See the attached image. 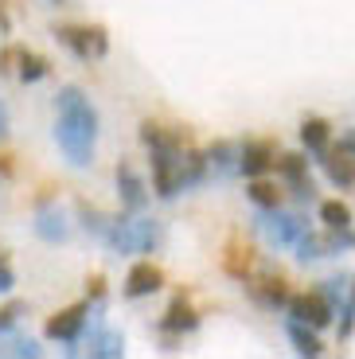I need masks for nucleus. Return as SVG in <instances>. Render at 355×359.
<instances>
[{"instance_id":"obj_2","label":"nucleus","mask_w":355,"mask_h":359,"mask_svg":"<svg viewBox=\"0 0 355 359\" xmlns=\"http://www.w3.org/2000/svg\"><path fill=\"white\" fill-rule=\"evenodd\" d=\"M152 184L160 199H176L184 191V153L180 149H152Z\"/></svg>"},{"instance_id":"obj_16","label":"nucleus","mask_w":355,"mask_h":359,"mask_svg":"<svg viewBox=\"0 0 355 359\" xmlns=\"http://www.w3.org/2000/svg\"><path fill=\"white\" fill-rule=\"evenodd\" d=\"M301 144L309 149V153H328L332 144V126L324 121V117H304L301 121Z\"/></svg>"},{"instance_id":"obj_15","label":"nucleus","mask_w":355,"mask_h":359,"mask_svg":"<svg viewBox=\"0 0 355 359\" xmlns=\"http://www.w3.org/2000/svg\"><path fill=\"white\" fill-rule=\"evenodd\" d=\"M36 234L43 238V243H62V238L71 234L67 215H62L59 207H39L36 211Z\"/></svg>"},{"instance_id":"obj_6","label":"nucleus","mask_w":355,"mask_h":359,"mask_svg":"<svg viewBox=\"0 0 355 359\" xmlns=\"http://www.w3.org/2000/svg\"><path fill=\"white\" fill-rule=\"evenodd\" d=\"M289 316L312 324V328H328L332 316H336V305H332L320 289L316 293H297V297H289Z\"/></svg>"},{"instance_id":"obj_30","label":"nucleus","mask_w":355,"mask_h":359,"mask_svg":"<svg viewBox=\"0 0 355 359\" xmlns=\"http://www.w3.org/2000/svg\"><path fill=\"white\" fill-rule=\"evenodd\" d=\"M12 355H27V359H39V344L36 340H16Z\"/></svg>"},{"instance_id":"obj_3","label":"nucleus","mask_w":355,"mask_h":359,"mask_svg":"<svg viewBox=\"0 0 355 359\" xmlns=\"http://www.w3.org/2000/svg\"><path fill=\"white\" fill-rule=\"evenodd\" d=\"M55 109H59L62 121H71V126L86 129L90 137H98V114H94L90 98L82 94L79 86H62L59 94H55Z\"/></svg>"},{"instance_id":"obj_22","label":"nucleus","mask_w":355,"mask_h":359,"mask_svg":"<svg viewBox=\"0 0 355 359\" xmlns=\"http://www.w3.org/2000/svg\"><path fill=\"white\" fill-rule=\"evenodd\" d=\"M227 273L231 278H239V281H246V273H250V266H254V250L250 246H239V243H231V250H227Z\"/></svg>"},{"instance_id":"obj_9","label":"nucleus","mask_w":355,"mask_h":359,"mask_svg":"<svg viewBox=\"0 0 355 359\" xmlns=\"http://www.w3.org/2000/svg\"><path fill=\"white\" fill-rule=\"evenodd\" d=\"M117 196H121V207L133 211V215L149 207V188H145V180L129 164H117Z\"/></svg>"},{"instance_id":"obj_8","label":"nucleus","mask_w":355,"mask_h":359,"mask_svg":"<svg viewBox=\"0 0 355 359\" xmlns=\"http://www.w3.org/2000/svg\"><path fill=\"white\" fill-rule=\"evenodd\" d=\"M86 316H90V305H71L62 309V313H55L51 320H47V340H62V344H74L82 336V328H86Z\"/></svg>"},{"instance_id":"obj_11","label":"nucleus","mask_w":355,"mask_h":359,"mask_svg":"<svg viewBox=\"0 0 355 359\" xmlns=\"http://www.w3.org/2000/svg\"><path fill=\"white\" fill-rule=\"evenodd\" d=\"M320 164H324V176H328L336 188H351L355 184V153H347L344 144L320 153Z\"/></svg>"},{"instance_id":"obj_24","label":"nucleus","mask_w":355,"mask_h":359,"mask_svg":"<svg viewBox=\"0 0 355 359\" xmlns=\"http://www.w3.org/2000/svg\"><path fill=\"white\" fill-rule=\"evenodd\" d=\"M239 156H242V149L234 153V149H231L227 141H219V144L211 149V153H207V161H211L215 176H227V172H234V168H239Z\"/></svg>"},{"instance_id":"obj_17","label":"nucleus","mask_w":355,"mask_h":359,"mask_svg":"<svg viewBox=\"0 0 355 359\" xmlns=\"http://www.w3.org/2000/svg\"><path fill=\"white\" fill-rule=\"evenodd\" d=\"M196 324H199V320H196V313L187 309V301H184V297H176V301H172V309L164 313V320H160V332L180 336V332H192Z\"/></svg>"},{"instance_id":"obj_31","label":"nucleus","mask_w":355,"mask_h":359,"mask_svg":"<svg viewBox=\"0 0 355 359\" xmlns=\"http://www.w3.org/2000/svg\"><path fill=\"white\" fill-rule=\"evenodd\" d=\"M4 133H8V106L0 102V141H4Z\"/></svg>"},{"instance_id":"obj_25","label":"nucleus","mask_w":355,"mask_h":359,"mask_svg":"<svg viewBox=\"0 0 355 359\" xmlns=\"http://www.w3.org/2000/svg\"><path fill=\"white\" fill-rule=\"evenodd\" d=\"M79 219H82V226H86L90 234H94V238H102V243H106V234H109V223H114V219H106L98 211V207H86L82 203L79 207Z\"/></svg>"},{"instance_id":"obj_14","label":"nucleus","mask_w":355,"mask_h":359,"mask_svg":"<svg viewBox=\"0 0 355 359\" xmlns=\"http://www.w3.org/2000/svg\"><path fill=\"white\" fill-rule=\"evenodd\" d=\"M285 336L293 340L297 355H309V359H316L320 351H324V344L316 340V328H312V324H304V320H297V316H289V320H285Z\"/></svg>"},{"instance_id":"obj_4","label":"nucleus","mask_w":355,"mask_h":359,"mask_svg":"<svg viewBox=\"0 0 355 359\" xmlns=\"http://www.w3.org/2000/svg\"><path fill=\"white\" fill-rule=\"evenodd\" d=\"M55 141H59V149L67 153V161L74 164V168H90L94 164V137L86 133V129L71 126V121H55Z\"/></svg>"},{"instance_id":"obj_26","label":"nucleus","mask_w":355,"mask_h":359,"mask_svg":"<svg viewBox=\"0 0 355 359\" xmlns=\"http://www.w3.org/2000/svg\"><path fill=\"white\" fill-rule=\"evenodd\" d=\"M141 141L149 144V153H152V149H180V137L164 133V129L152 126V121H145V126H141Z\"/></svg>"},{"instance_id":"obj_32","label":"nucleus","mask_w":355,"mask_h":359,"mask_svg":"<svg viewBox=\"0 0 355 359\" xmlns=\"http://www.w3.org/2000/svg\"><path fill=\"white\" fill-rule=\"evenodd\" d=\"M340 144H344L347 153H355V129H347V133H344V137H340Z\"/></svg>"},{"instance_id":"obj_1","label":"nucleus","mask_w":355,"mask_h":359,"mask_svg":"<svg viewBox=\"0 0 355 359\" xmlns=\"http://www.w3.org/2000/svg\"><path fill=\"white\" fill-rule=\"evenodd\" d=\"M160 243V226L152 219H129V215H117L109 223L106 234V246L114 254H152V246Z\"/></svg>"},{"instance_id":"obj_34","label":"nucleus","mask_w":355,"mask_h":359,"mask_svg":"<svg viewBox=\"0 0 355 359\" xmlns=\"http://www.w3.org/2000/svg\"><path fill=\"white\" fill-rule=\"evenodd\" d=\"M55 4H62V0H55Z\"/></svg>"},{"instance_id":"obj_5","label":"nucleus","mask_w":355,"mask_h":359,"mask_svg":"<svg viewBox=\"0 0 355 359\" xmlns=\"http://www.w3.org/2000/svg\"><path fill=\"white\" fill-rule=\"evenodd\" d=\"M55 36H59V43L71 47L79 59H102V55L109 51V39H106L102 27H71L67 24V27H59Z\"/></svg>"},{"instance_id":"obj_20","label":"nucleus","mask_w":355,"mask_h":359,"mask_svg":"<svg viewBox=\"0 0 355 359\" xmlns=\"http://www.w3.org/2000/svg\"><path fill=\"white\" fill-rule=\"evenodd\" d=\"M246 196L254 199L262 211H274V207H281V188L277 184H269L266 176H257V180H250V188H246Z\"/></svg>"},{"instance_id":"obj_27","label":"nucleus","mask_w":355,"mask_h":359,"mask_svg":"<svg viewBox=\"0 0 355 359\" xmlns=\"http://www.w3.org/2000/svg\"><path fill=\"white\" fill-rule=\"evenodd\" d=\"M43 74H47V59H39L32 51L20 55V82H39Z\"/></svg>"},{"instance_id":"obj_29","label":"nucleus","mask_w":355,"mask_h":359,"mask_svg":"<svg viewBox=\"0 0 355 359\" xmlns=\"http://www.w3.org/2000/svg\"><path fill=\"white\" fill-rule=\"evenodd\" d=\"M12 285H16V273H12L8 258L0 254V293H12Z\"/></svg>"},{"instance_id":"obj_23","label":"nucleus","mask_w":355,"mask_h":359,"mask_svg":"<svg viewBox=\"0 0 355 359\" xmlns=\"http://www.w3.org/2000/svg\"><path fill=\"white\" fill-rule=\"evenodd\" d=\"M340 340H351L355 332V273L347 278V293H344V305H340Z\"/></svg>"},{"instance_id":"obj_12","label":"nucleus","mask_w":355,"mask_h":359,"mask_svg":"<svg viewBox=\"0 0 355 359\" xmlns=\"http://www.w3.org/2000/svg\"><path fill=\"white\" fill-rule=\"evenodd\" d=\"M160 285H164V273H160L152 262H137V266L129 269V278H125V297L141 301V297H152Z\"/></svg>"},{"instance_id":"obj_28","label":"nucleus","mask_w":355,"mask_h":359,"mask_svg":"<svg viewBox=\"0 0 355 359\" xmlns=\"http://www.w3.org/2000/svg\"><path fill=\"white\" fill-rule=\"evenodd\" d=\"M24 313H27V305H24V301H8V305L0 309V332H8V328H12V324H16Z\"/></svg>"},{"instance_id":"obj_18","label":"nucleus","mask_w":355,"mask_h":359,"mask_svg":"<svg viewBox=\"0 0 355 359\" xmlns=\"http://www.w3.org/2000/svg\"><path fill=\"white\" fill-rule=\"evenodd\" d=\"M90 355L94 359H121L125 336L121 332H90Z\"/></svg>"},{"instance_id":"obj_21","label":"nucleus","mask_w":355,"mask_h":359,"mask_svg":"<svg viewBox=\"0 0 355 359\" xmlns=\"http://www.w3.org/2000/svg\"><path fill=\"white\" fill-rule=\"evenodd\" d=\"M320 223L328 226V231H347L351 226V207L340 203V199H324L320 203Z\"/></svg>"},{"instance_id":"obj_13","label":"nucleus","mask_w":355,"mask_h":359,"mask_svg":"<svg viewBox=\"0 0 355 359\" xmlns=\"http://www.w3.org/2000/svg\"><path fill=\"white\" fill-rule=\"evenodd\" d=\"M277 168H281V176H285V184L293 188V196L301 199H312V184H309V161H304L301 153H285L281 161H277Z\"/></svg>"},{"instance_id":"obj_10","label":"nucleus","mask_w":355,"mask_h":359,"mask_svg":"<svg viewBox=\"0 0 355 359\" xmlns=\"http://www.w3.org/2000/svg\"><path fill=\"white\" fill-rule=\"evenodd\" d=\"M274 164H277V153H274V144H269V141H246V144H242L239 172H246V180L266 176Z\"/></svg>"},{"instance_id":"obj_7","label":"nucleus","mask_w":355,"mask_h":359,"mask_svg":"<svg viewBox=\"0 0 355 359\" xmlns=\"http://www.w3.org/2000/svg\"><path fill=\"white\" fill-rule=\"evenodd\" d=\"M257 226L269 234V243H274V246H297V238L304 234L301 215H285L281 207H274V211H262Z\"/></svg>"},{"instance_id":"obj_19","label":"nucleus","mask_w":355,"mask_h":359,"mask_svg":"<svg viewBox=\"0 0 355 359\" xmlns=\"http://www.w3.org/2000/svg\"><path fill=\"white\" fill-rule=\"evenodd\" d=\"M250 293H254L262 305H269V309L289 305V289H285V278H266V281H257V285H250Z\"/></svg>"},{"instance_id":"obj_33","label":"nucleus","mask_w":355,"mask_h":359,"mask_svg":"<svg viewBox=\"0 0 355 359\" xmlns=\"http://www.w3.org/2000/svg\"><path fill=\"white\" fill-rule=\"evenodd\" d=\"M86 285H90V293H94V297H102V278H98V273H94V278H90Z\"/></svg>"}]
</instances>
